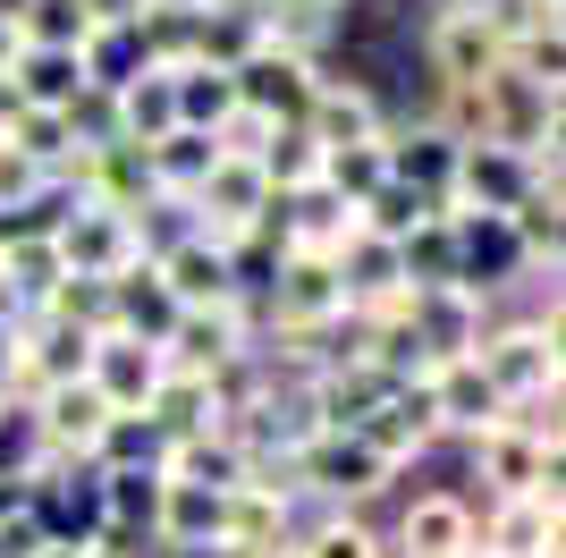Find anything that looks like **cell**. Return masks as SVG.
Wrapping results in <instances>:
<instances>
[{
  "mask_svg": "<svg viewBox=\"0 0 566 558\" xmlns=\"http://www.w3.org/2000/svg\"><path fill=\"white\" fill-rule=\"evenodd\" d=\"M473 144H507V153L558 162V85L533 76L524 60H499L473 85Z\"/></svg>",
  "mask_w": 566,
  "mask_h": 558,
  "instance_id": "1",
  "label": "cell"
},
{
  "mask_svg": "<svg viewBox=\"0 0 566 558\" xmlns=\"http://www.w3.org/2000/svg\"><path fill=\"white\" fill-rule=\"evenodd\" d=\"M287 483H296V499H313V508H373L380 490L398 483V465L380 457L364 432H313V441L287 457Z\"/></svg>",
  "mask_w": 566,
  "mask_h": 558,
  "instance_id": "2",
  "label": "cell"
},
{
  "mask_svg": "<svg viewBox=\"0 0 566 558\" xmlns=\"http://www.w3.org/2000/svg\"><path fill=\"white\" fill-rule=\"evenodd\" d=\"M473 364H482V381H491L507 406L558 397V297H549V313H524V322H482Z\"/></svg>",
  "mask_w": 566,
  "mask_h": 558,
  "instance_id": "3",
  "label": "cell"
},
{
  "mask_svg": "<svg viewBox=\"0 0 566 558\" xmlns=\"http://www.w3.org/2000/svg\"><path fill=\"white\" fill-rule=\"evenodd\" d=\"M254 322L262 330H305V339H331L347 322V279L331 255H280L271 279L254 288Z\"/></svg>",
  "mask_w": 566,
  "mask_h": 558,
  "instance_id": "4",
  "label": "cell"
},
{
  "mask_svg": "<svg viewBox=\"0 0 566 558\" xmlns=\"http://www.w3.org/2000/svg\"><path fill=\"white\" fill-rule=\"evenodd\" d=\"M229 76H237V102H245L262 127H296V118L313 111V93H322V60H313V51L271 43V34H262Z\"/></svg>",
  "mask_w": 566,
  "mask_h": 558,
  "instance_id": "5",
  "label": "cell"
},
{
  "mask_svg": "<svg viewBox=\"0 0 566 558\" xmlns=\"http://www.w3.org/2000/svg\"><path fill=\"white\" fill-rule=\"evenodd\" d=\"M406 381H415V397L431 406L440 441H473V432H491V423L507 415V397L482 381V364H473V355H423Z\"/></svg>",
  "mask_w": 566,
  "mask_h": 558,
  "instance_id": "6",
  "label": "cell"
},
{
  "mask_svg": "<svg viewBox=\"0 0 566 558\" xmlns=\"http://www.w3.org/2000/svg\"><path fill=\"white\" fill-rule=\"evenodd\" d=\"M296 483L287 474H245V483L220 490V558H245V550H280V541H296Z\"/></svg>",
  "mask_w": 566,
  "mask_h": 558,
  "instance_id": "7",
  "label": "cell"
},
{
  "mask_svg": "<svg viewBox=\"0 0 566 558\" xmlns=\"http://www.w3.org/2000/svg\"><path fill=\"white\" fill-rule=\"evenodd\" d=\"M153 279L169 288V304H178V313H203V304H237V297H245V262H237L229 246H212L195 220L169 237L161 255H153Z\"/></svg>",
  "mask_w": 566,
  "mask_h": 558,
  "instance_id": "8",
  "label": "cell"
},
{
  "mask_svg": "<svg viewBox=\"0 0 566 558\" xmlns=\"http://www.w3.org/2000/svg\"><path fill=\"white\" fill-rule=\"evenodd\" d=\"M51 237H60V262L85 271V279H118V271H136V262H153L136 220H127V211H102V204H69L51 220Z\"/></svg>",
  "mask_w": 566,
  "mask_h": 558,
  "instance_id": "9",
  "label": "cell"
},
{
  "mask_svg": "<svg viewBox=\"0 0 566 558\" xmlns=\"http://www.w3.org/2000/svg\"><path fill=\"white\" fill-rule=\"evenodd\" d=\"M25 423H34V441H43L60 465H85L94 441L111 432V397H102L94 381H51V390L25 397Z\"/></svg>",
  "mask_w": 566,
  "mask_h": 558,
  "instance_id": "10",
  "label": "cell"
},
{
  "mask_svg": "<svg viewBox=\"0 0 566 558\" xmlns=\"http://www.w3.org/2000/svg\"><path fill=\"white\" fill-rule=\"evenodd\" d=\"M482 322H491V297H473L465 279H431V288H415V297H406V339H415V364H423V355H473Z\"/></svg>",
  "mask_w": 566,
  "mask_h": 558,
  "instance_id": "11",
  "label": "cell"
},
{
  "mask_svg": "<svg viewBox=\"0 0 566 558\" xmlns=\"http://www.w3.org/2000/svg\"><path fill=\"white\" fill-rule=\"evenodd\" d=\"M161 339H136V330H94V355H85V381L111 397V415H144L153 390H161Z\"/></svg>",
  "mask_w": 566,
  "mask_h": 558,
  "instance_id": "12",
  "label": "cell"
},
{
  "mask_svg": "<svg viewBox=\"0 0 566 558\" xmlns=\"http://www.w3.org/2000/svg\"><path fill=\"white\" fill-rule=\"evenodd\" d=\"M533 186H558V162H533V153H507V144H465L457 153V195L465 211H507L524 204Z\"/></svg>",
  "mask_w": 566,
  "mask_h": 558,
  "instance_id": "13",
  "label": "cell"
},
{
  "mask_svg": "<svg viewBox=\"0 0 566 558\" xmlns=\"http://www.w3.org/2000/svg\"><path fill=\"white\" fill-rule=\"evenodd\" d=\"M423 60H431V76H440V85H482L507 51H499V34L482 25V9H473V0H440V9H431V25H423Z\"/></svg>",
  "mask_w": 566,
  "mask_h": 558,
  "instance_id": "14",
  "label": "cell"
},
{
  "mask_svg": "<svg viewBox=\"0 0 566 558\" xmlns=\"http://www.w3.org/2000/svg\"><path fill=\"white\" fill-rule=\"evenodd\" d=\"M144 541H153L161 558H212L220 550V490L212 483H161L153 490Z\"/></svg>",
  "mask_w": 566,
  "mask_h": 558,
  "instance_id": "15",
  "label": "cell"
},
{
  "mask_svg": "<svg viewBox=\"0 0 566 558\" xmlns=\"http://www.w3.org/2000/svg\"><path fill=\"white\" fill-rule=\"evenodd\" d=\"M457 550H473V499L465 490H415L398 508L389 558H457Z\"/></svg>",
  "mask_w": 566,
  "mask_h": 558,
  "instance_id": "16",
  "label": "cell"
},
{
  "mask_svg": "<svg viewBox=\"0 0 566 558\" xmlns=\"http://www.w3.org/2000/svg\"><path fill=\"white\" fill-rule=\"evenodd\" d=\"M473 541L499 558H558V490H524V499L473 508Z\"/></svg>",
  "mask_w": 566,
  "mask_h": 558,
  "instance_id": "17",
  "label": "cell"
},
{
  "mask_svg": "<svg viewBox=\"0 0 566 558\" xmlns=\"http://www.w3.org/2000/svg\"><path fill=\"white\" fill-rule=\"evenodd\" d=\"M457 153H465V144H457L449 127H440V118L389 127V178H398V186H415V195H423L431 211H440V204L457 195Z\"/></svg>",
  "mask_w": 566,
  "mask_h": 558,
  "instance_id": "18",
  "label": "cell"
},
{
  "mask_svg": "<svg viewBox=\"0 0 566 558\" xmlns=\"http://www.w3.org/2000/svg\"><path fill=\"white\" fill-rule=\"evenodd\" d=\"M153 474H161V483H212V490H229V483H245L254 465H245V448H237L220 423H203V432H169V441H153Z\"/></svg>",
  "mask_w": 566,
  "mask_h": 558,
  "instance_id": "19",
  "label": "cell"
},
{
  "mask_svg": "<svg viewBox=\"0 0 566 558\" xmlns=\"http://www.w3.org/2000/svg\"><path fill=\"white\" fill-rule=\"evenodd\" d=\"M355 432H364V441H373L380 457L398 465V474H406L415 457H431V448H440V423H431V406L415 397V381H398V390L380 397V406H373L364 423H355Z\"/></svg>",
  "mask_w": 566,
  "mask_h": 558,
  "instance_id": "20",
  "label": "cell"
},
{
  "mask_svg": "<svg viewBox=\"0 0 566 558\" xmlns=\"http://www.w3.org/2000/svg\"><path fill=\"white\" fill-rule=\"evenodd\" d=\"M212 162H220V144H212V136L169 127L161 144H144V186H153L161 204H195V186L212 178Z\"/></svg>",
  "mask_w": 566,
  "mask_h": 558,
  "instance_id": "21",
  "label": "cell"
},
{
  "mask_svg": "<svg viewBox=\"0 0 566 558\" xmlns=\"http://www.w3.org/2000/svg\"><path fill=\"white\" fill-rule=\"evenodd\" d=\"M296 127H305V136L331 153V144H364V136H380L389 118H380V102H373L364 85H347V76H322V93H313V111L296 118Z\"/></svg>",
  "mask_w": 566,
  "mask_h": 558,
  "instance_id": "22",
  "label": "cell"
},
{
  "mask_svg": "<svg viewBox=\"0 0 566 558\" xmlns=\"http://www.w3.org/2000/svg\"><path fill=\"white\" fill-rule=\"evenodd\" d=\"M144 423H153V441L220 423V381H212V372H187V364H169V372H161V390H153V406H144Z\"/></svg>",
  "mask_w": 566,
  "mask_h": 558,
  "instance_id": "23",
  "label": "cell"
},
{
  "mask_svg": "<svg viewBox=\"0 0 566 558\" xmlns=\"http://www.w3.org/2000/svg\"><path fill=\"white\" fill-rule=\"evenodd\" d=\"M169 102H178V127H195V136H220L245 102H237V76L212 69V60H195V69L169 76Z\"/></svg>",
  "mask_w": 566,
  "mask_h": 558,
  "instance_id": "24",
  "label": "cell"
},
{
  "mask_svg": "<svg viewBox=\"0 0 566 558\" xmlns=\"http://www.w3.org/2000/svg\"><path fill=\"white\" fill-rule=\"evenodd\" d=\"M296 558H389V534L364 508H313V525H296Z\"/></svg>",
  "mask_w": 566,
  "mask_h": 558,
  "instance_id": "25",
  "label": "cell"
},
{
  "mask_svg": "<svg viewBox=\"0 0 566 558\" xmlns=\"http://www.w3.org/2000/svg\"><path fill=\"white\" fill-rule=\"evenodd\" d=\"M111 102H118V144H136V153L178 127V102H169V76L161 69H136L127 85H111Z\"/></svg>",
  "mask_w": 566,
  "mask_h": 558,
  "instance_id": "26",
  "label": "cell"
},
{
  "mask_svg": "<svg viewBox=\"0 0 566 558\" xmlns=\"http://www.w3.org/2000/svg\"><path fill=\"white\" fill-rule=\"evenodd\" d=\"M254 169H262V186H271V204L313 195V186H322V144H313L305 127H271L262 153H254Z\"/></svg>",
  "mask_w": 566,
  "mask_h": 558,
  "instance_id": "27",
  "label": "cell"
},
{
  "mask_svg": "<svg viewBox=\"0 0 566 558\" xmlns=\"http://www.w3.org/2000/svg\"><path fill=\"white\" fill-rule=\"evenodd\" d=\"M94 25L102 18L85 9V0H25L18 18H9V34H18V51H76Z\"/></svg>",
  "mask_w": 566,
  "mask_h": 558,
  "instance_id": "28",
  "label": "cell"
},
{
  "mask_svg": "<svg viewBox=\"0 0 566 558\" xmlns=\"http://www.w3.org/2000/svg\"><path fill=\"white\" fill-rule=\"evenodd\" d=\"M9 85H18V102H34V111H69L76 93H85V69H76V51H18V60H9Z\"/></svg>",
  "mask_w": 566,
  "mask_h": 558,
  "instance_id": "29",
  "label": "cell"
},
{
  "mask_svg": "<svg viewBox=\"0 0 566 558\" xmlns=\"http://www.w3.org/2000/svg\"><path fill=\"white\" fill-rule=\"evenodd\" d=\"M507 237L524 246V262L533 271L558 279V246H566V220H558V186H533L524 204H507Z\"/></svg>",
  "mask_w": 566,
  "mask_h": 558,
  "instance_id": "30",
  "label": "cell"
},
{
  "mask_svg": "<svg viewBox=\"0 0 566 558\" xmlns=\"http://www.w3.org/2000/svg\"><path fill=\"white\" fill-rule=\"evenodd\" d=\"M118 297V330H136V339H169V322H178V304H169V288L153 279V262H136V271L111 279Z\"/></svg>",
  "mask_w": 566,
  "mask_h": 558,
  "instance_id": "31",
  "label": "cell"
},
{
  "mask_svg": "<svg viewBox=\"0 0 566 558\" xmlns=\"http://www.w3.org/2000/svg\"><path fill=\"white\" fill-rule=\"evenodd\" d=\"M380 178H389V127H380V136H364V144H331V153H322V186H331L338 204L373 195Z\"/></svg>",
  "mask_w": 566,
  "mask_h": 558,
  "instance_id": "32",
  "label": "cell"
},
{
  "mask_svg": "<svg viewBox=\"0 0 566 558\" xmlns=\"http://www.w3.org/2000/svg\"><path fill=\"white\" fill-rule=\"evenodd\" d=\"M398 262H406V279H415V288L457 279V229H449V211H423V220L398 237Z\"/></svg>",
  "mask_w": 566,
  "mask_h": 558,
  "instance_id": "33",
  "label": "cell"
},
{
  "mask_svg": "<svg viewBox=\"0 0 566 558\" xmlns=\"http://www.w3.org/2000/svg\"><path fill=\"white\" fill-rule=\"evenodd\" d=\"M482 9V25L499 34V51L516 60V51H533L542 34H558V0H473Z\"/></svg>",
  "mask_w": 566,
  "mask_h": 558,
  "instance_id": "34",
  "label": "cell"
},
{
  "mask_svg": "<svg viewBox=\"0 0 566 558\" xmlns=\"http://www.w3.org/2000/svg\"><path fill=\"white\" fill-rule=\"evenodd\" d=\"M423 195H415V186H398V178H380L373 195H355V229L364 237H389V246H398L406 229H415V220H423Z\"/></svg>",
  "mask_w": 566,
  "mask_h": 558,
  "instance_id": "35",
  "label": "cell"
},
{
  "mask_svg": "<svg viewBox=\"0 0 566 558\" xmlns=\"http://www.w3.org/2000/svg\"><path fill=\"white\" fill-rule=\"evenodd\" d=\"M94 474H127V465H153V423L144 415H111V432L94 441Z\"/></svg>",
  "mask_w": 566,
  "mask_h": 558,
  "instance_id": "36",
  "label": "cell"
},
{
  "mask_svg": "<svg viewBox=\"0 0 566 558\" xmlns=\"http://www.w3.org/2000/svg\"><path fill=\"white\" fill-rule=\"evenodd\" d=\"M43 178H51L43 162H25L18 144H0V220H18V211L43 195Z\"/></svg>",
  "mask_w": 566,
  "mask_h": 558,
  "instance_id": "37",
  "label": "cell"
},
{
  "mask_svg": "<svg viewBox=\"0 0 566 558\" xmlns=\"http://www.w3.org/2000/svg\"><path fill=\"white\" fill-rule=\"evenodd\" d=\"M85 9H94L102 25H127V18H136V9H144V0H85Z\"/></svg>",
  "mask_w": 566,
  "mask_h": 558,
  "instance_id": "38",
  "label": "cell"
},
{
  "mask_svg": "<svg viewBox=\"0 0 566 558\" xmlns=\"http://www.w3.org/2000/svg\"><path fill=\"white\" fill-rule=\"evenodd\" d=\"M25 558H94V550H76V541H51V534H43V541H34Z\"/></svg>",
  "mask_w": 566,
  "mask_h": 558,
  "instance_id": "39",
  "label": "cell"
},
{
  "mask_svg": "<svg viewBox=\"0 0 566 558\" xmlns=\"http://www.w3.org/2000/svg\"><path fill=\"white\" fill-rule=\"evenodd\" d=\"M9 516H25V490L9 483V474H0V525H9Z\"/></svg>",
  "mask_w": 566,
  "mask_h": 558,
  "instance_id": "40",
  "label": "cell"
},
{
  "mask_svg": "<svg viewBox=\"0 0 566 558\" xmlns=\"http://www.w3.org/2000/svg\"><path fill=\"white\" fill-rule=\"evenodd\" d=\"M9 60H18V34H9V18H0V76H9Z\"/></svg>",
  "mask_w": 566,
  "mask_h": 558,
  "instance_id": "41",
  "label": "cell"
},
{
  "mask_svg": "<svg viewBox=\"0 0 566 558\" xmlns=\"http://www.w3.org/2000/svg\"><path fill=\"white\" fill-rule=\"evenodd\" d=\"M245 558H296V541H280V550H245Z\"/></svg>",
  "mask_w": 566,
  "mask_h": 558,
  "instance_id": "42",
  "label": "cell"
},
{
  "mask_svg": "<svg viewBox=\"0 0 566 558\" xmlns=\"http://www.w3.org/2000/svg\"><path fill=\"white\" fill-rule=\"evenodd\" d=\"M18 9H25V0H0V18H18Z\"/></svg>",
  "mask_w": 566,
  "mask_h": 558,
  "instance_id": "43",
  "label": "cell"
},
{
  "mask_svg": "<svg viewBox=\"0 0 566 558\" xmlns=\"http://www.w3.org/2000/svg\"><path fill=\"white\" fill-rule=\"evenodd\" d=\"M322 9H347V0H322Z\"/></svg>",
  "mask_w": 566,
  "mask_h": 558,
  "instance_id": "44",
  "label": "cell"
}]
</instances>
